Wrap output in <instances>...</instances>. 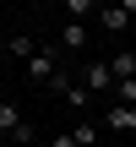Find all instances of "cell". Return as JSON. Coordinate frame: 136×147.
<instances>
[{"label": "cell", "mask_w": 136, "mask_h": 147, "mask_svg": "<svg viewBox=\"0 0 136 147\" xmlns=\"http://www.w3.org/2000/svg\"><path fill=\"white\" fill-rule=\"evenodd\" d=\"M55 71H60V44H44V49H38V55L27 60V76L49 87V82H55Z\"/></svg>", "instance_id": "1"}, {"label": "cell", "mask_w": 136, "mask_h": 147, "mask_svg": "<svg viewBox=\"0 0 136 147\" xmlns=\"http://www.w3.org/2000/svg\"><path fill=\"white\" fill-rule=\"evenodd\" d=\"M82 87H87V93H114L109 60H82Z\"/></svg>", "instance_id": "2"}, {"label": "cell", "mask_w": 136, "mask_h": 147, "mask_svg": "<svg viewBox=\"0 0 136 147\" xmlns=\"http://www.w3.org/2000/svg\"><path fill=\"white\" fill-rule=\"evenodd\" d=\"M104 125H109V131H120V136H136V109H131V104H109Z\"/></svg>", "instance_id": "3"}, {"label": "cell", "mask_w": 136, "mask_h": 147, "mask_svg": "<svg viewBox=\"0 0 136 147\" xmlns=\"http://www.w3.org/2000/svg\"><path fill=\"white\" fill-rule=\"evenodd\" d=\"M109 71H114V87H120V82H136V55H131V49L109 55Z\"/></svg>", "instance_id": "4"}, {"label": "cell", "mask_w": 136, "mask_h": 147, "mask_svg": "<svg viewBox=\"0 0 136 147\" xmlns=\"http://www.w3.org/2000/svg\"><path fill=\"white\" fill-rule=\"evenodd\" d=\"M98 22H104V33H125V27H131V11H125V5H104Z\"/></svg>", "instance_id": "5"}, {"label": "cell", "mask_w": 136, "mask_h": 147, "mask_svg": "<svg viewBox=\"0 0 136 147\" xmlns=\"http://www.w3.org/2000/svg\"><path fill=\"white\" fill-rule=\"evenodd\" d=\"M60 49H65V55L87 49V27H82V22H65V27H60Z\"/></svg>", "instance_id": "6"}, {"label": "cell", "mask_w": 136, "mask_h": 147, "mask_svg": "<svg viewBox=\"0 0 136 147\" xmlns=\"http://www.w3.org/2000/svg\"><path fill=\"white\" fill-rule=\"evenodd\" d=\"M5 49H11L16 60H33V55H38V44H33V33H11V38H5Z\"/></svg>", "instance_id": "7"}, {"label": "cell", "mask_w": 136, "mask_h": 147, "mask_svg": "<svg viewBox=\"0 0 136 147\" xmlns=\"http://www.w3.org/2000/svg\"><path fill=\"white\" fill-rule=\"evenodd\" d=\"M22 131V109L16 104H0V136H16Z\"/></svg>", "instance_id": "8"}, {"label": "cell", "mask_w": 136, "mask_h": 147, "mask_svg": "<svg viewBox=\"0 0 136 147\" xmlns=\"http://www.w3.org/2000/svg\"><path fill=\"white\" fill-rule=\"evenodd\" d=\"M71 136H76V147H98V125H93V120H76Z\"/></svg>", "instance_id": "9"}, {"label": "cell", "mask_w": 136, "mask_h": 147, "mask_svg": "<svg viewBox=\"0 0 136 147\" xmlns=\"http://www.w3.org/2000/svg\"><path fill=\"white\" fill-rule=\"evenodd\" d=\"M65 104H71V109H87V87H82V82H76V87H71V93H65Z\"/></svg>", "instance_id": "10"}, {"label": "cell", "mask_w": 136, "mask_h": 147, "mask_svg": "<svg viewBox=\"0 0 136 147\" xmlns=\"http://www.w3.org/2000/svg\"><path fill=\"white\" fill-rule=\"evenodd\" d=\"M49 147H76V136H71V131H60V136H49Z\"/></svg>", "instance_id": "11"}]
</instances>
